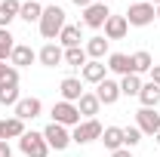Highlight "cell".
Segmentation results:
<instances>
[{"instance_id":"1","label":"cell","mask_w":160,"mask_h":157,"mask_svg":"<svg viewBox=\"0 0 160 157\" xmlns=\"http://www.w3.org/2000/svg\"><path fill=\"white\" fill-rule=\"evenodd\" d=\"M62 28H65V9L62 6H43V16H40V34L46 40L59 37Z\"/></svg>"},{"instance_id":"2","label":"cell","mask_w":160,"mask_h":157,"mask_svg":"<svg viewBox=\"0 0 160 157\" xmlns=\"http://www.w3.org/2000/svg\"><path fill=\"white\" fill-rule=\"evenodd\" d=\"M19 148L25 157H46L49 154V145H46V139H43V133H25V136L19 139Z\"/></svg>"},{"instance_id":"3","label":"cell","mask_w":160,"mask_h":157,"mask_svg":"<svg viewBox=\"0 0 160 157\" xmlns=\"http://www.w3.org/2000/svg\"><path fill=\"white\" fill-rule=\"evenodd\" d=\"M157 19L154 16V3H129V9H126V22L132 25V28H145V25H151V22Z\"/></svg>"},{"instance_id":"4","label":"cell","mask_w":160,"mask_h":157,"mask_svg":"<svg viewBox=\"0 0 160 157\" xmlns=\"http://www.w3.org/2000/svg\"><path fill=\"white\" fill-rule=\"evenodd\" d=\"M102 123L96 117L92 120H83V123H77L74 126V133H71V142H77V145H89V142H96V139H102Z\"/></svg>"},{"instance_id":"5","label":"cell","mask_w":160,"mask_h":157,"mask_svg":"<svg viewBox=\"0 0 160 157\" xmlns=\"http://www.w3.org/2000/svg\"><path fill=\"white\" fill-rule=\"evenodd\" d=\"M52 123H62V126H77L80 123V111L74 102H56L52 105Z\"/></svg>"},{"instance_id":"6","label":"cell","mask_w":160,"mask_h":157,"mask_svg":"<svg viewBox=\"0 0 160 157\" xmlns=\"http://www.w3.org/2000/svg\"><path fill=\"white\" fill-rule=\"evenodd\" d=\"M43 139H46V145L56 148V151H65V148L71 145V133H68L62 123H49V126L43 129Z\"/></svg>"},{"instance_id":"7","label":"cell","mask_w":160,"mask_h":157,"mask_svg":"<svg viewBox=\"0 0 160 157\" xmlns=\"http://www.w3.org/2000/svg\"><path fill=\"white\" fill-rule=\"evenodd\" d=\"M108 19H111L108 3H92V6L83 9V25H86V28H105Z\"/></svg>"},{"instance_id":"8","label":"cell","mask_w":160,"mask_h":157,"mask_svg":"<svg viewBox=\"0 0 160 157\" xmlns=\"http://www.w3.org/2000/svg\"><path fill=\"white\" fill-rule=\"evenodd\" d=\"M136 126H139L145 136H157L160 133V114L154 108H142L139 114H136Z\"/></svg>"},{"instance_id":"9","label":"cell","mask_w":160,"mask_h":157,"mask_svg":"<svg viewBox=\"0 0 160 157\" xmlns=\"http://www.w3.org/2000/svg\"><path fill=\"white\" fill-rule=\"evenodd\" d=\"M37 59H40L43 68H59L62 62H65V49H62L59 43H46V46L37 53Z\"/></svg>"},{"instance_id":"10","label":"cell","mask_w":160,"mask_h":157,"mask_svg":"<svg viewBox=\"0 0 160 157\" xmlns=\"http://www.w3.org/2000/svg\"><path fill=\"white\" fill-rule=\"evenodd\" d=\"M40 111H43V105H40V99H19L16 102V114L12 117H19V120H34L40 117Z\"/></svg>"},{"instance_id":"11","label":"cell","mask_w":160,"mask_h":157,"mask_svg":"<svg viewBox=\"0 0 160 157\" xmlns=\"http://www.w3.org/2000/svg\"><path fill=\"white\" fill-rule=\"evenodd\" d=\"M126 31H129L126 16H111L105 22V40H120V37H126Z\"/></svg>"},{"instance_id":"12","label":"cell","mask_w":160,"mask_h":157,"mask_svg":"<svg viewBox=\"0 0 160 157\" xmlns=\"http://www.w3.org/2000/svg\"><path fill=\"white\" fill-rule=\"evenodd\" d=\"M28 133L25 129V120H19V117H6V120H0V139L6 142V139H22Z\"/></svg>"},{"instance_id":"13","label":"cell","mask_w":160,"mask_h":157,"mask_svg":"<svg viewBox=\"0 0 160 157\" xmlns=\"http://www.w3.org/2000/svg\"><path fill=\"white\" fill-rule=\"evenodd\" d=\"M99 108H102V102H99V96L96 93H83V96L77 99V111H80V117H96L99 114Z\"/></svg>"},{"instance_id":"14","label":"cell","mask_w":160,"mask_h":157,"mask_svg":"<svg viewBox=\"0 0 160 157\" xmlns=\"http://www.w3.org/2000/svg\"><path fill=\"white\" fill-rule=\"evenodd\" d=\"M96 96H99L102 105H114V102L120 99V83H114V80L105 77V80L99 83V89H96Z\"/></svg>"},{"instance_id":"15","label":"cell","mask_w":160,"mask_h":157,"mask_svg":"<svg viewBox=\"0 0 160 157\" xmlns=\"http://www.w3.org/2000/svg\"><path fill=\"white\" fill-rule=\"evenodd\" d=\"M59 93H62V102H77L83 96V83L77 77H65L59 83Z\"/></svg>"},{"instance_id":"16","label":"cell","mask_w":160,"mask_h":157,"mask_svg":"<svg viewBox=\"0 0 160 157\" xmlns=\"http://www.w3.org/2000/svg\"><path fill=\"white\" fill-rule=\"evenodd\" d=\"M80 71H83V80H86V83H96V86H99L102 80H105V71H108V65L92 59V62H86Z\"/></svg>"},{"instance_id":"17","label":"cell","mask_w":160,"mask_h":157,"mask_svg":"<svg viewBox=\"0 0 160 157\" xmlns=\"http://www.w3.org/2000/svg\"><path fill=\"white\" fill-rule=\"evenodd\" d=\"M34 59H37V53H34L31 46H25V43H16V49H12V56H9L12 68H25V65H31Z\"/></svg>"},{"instance_id":"18","label":"cell","mask_w":160,"mask_h":157,"mask_svg":"<svg viewBox=\"0 0 160 157\" xmlns=\"http://www.w3.org/2000/svg\"><path fill=\"white\" fill-rule=\"evenodd\" d=\"M129 68H132V74H145V71H151V68H154L151 53H145V49L132 53V56H129Z\"/></svg>"},{"instance_id":"19","label":"cell","mask_w":160,"mask_h":157,"mask_svg":"<svg viewBox=\"0 0 160 157\" xmlns=\"http://www.w3.org/2000/svg\"><path fill=\"white\" fill-rule=\"evenodd\" d=\"M108 71H114V74H132V68H129V56L126 53H111L108 56Z\"/></svg>"},{"instance_id":"20","label":"cell","mask_w":160,"mask_h":157,"mask_svg":"<svg viewBox=\"0 0 160 157\" xmlns=\"http://www.w3.org/2000/svg\"><path fill=\"white\" fill-rule=\"evenodd\" d=\"M19 9H22L19 0H3L0 3V28H9V22L19 19Z\"/></svg>"},{"instance_id":"21","label":"cell","mask_w":160,"mask_h":157,"mask_svg":"<svg viewBox=\"0 0 160 157\" xmlns=\"http://www.w3.org/2000/svg\"><path fill=\"white\" fill-rule=\"evenodd\" d=\"M102 142H105V148H108V151H117V148H123V129H120V126H105Z\"/></svg>"},{"instance_id":"22","label":"cell","mask_w":160,"mask_h":157,"mask_svg":"<svg viewBox=\"0 0 160 157\" xmlns=\"http://www.w3.org/2000/svg\"><path fill=\"white\" fill-rule=\"evenodd\" d=\"M139 102H142V108H154V105L160 102V86L157 83H142Z\"/></svg>"},{"instance_id":"23","label":"cell","mask_w":160,"mask_h":157,"mask_svg":"<svg viewBox=\"0 0 160 157\" xmlns=\"http://www.w3.org/2000/svg\"><path fill=\"white\" fill-rule=\"evenodd\" d=\"M80 25H65L62 28V34H59V43L65 46V49H71V46H80Z\"/></svg>"},{"instance_id":"24","label":"cell","mask_w":160,"mask_h":157,"mask_svg":"<svg viewBox=\"0 0 160 157\" xmlns=\"http://www.w3.org/2000/svg\"><path fill=\"white\" fill-rule=\"evenodd\" d=\"M40 16H43V6H40L37 0H28V3H22L19 19H25L28 25H31V22H40Z\"/></svg>"},{"instance_id":"25","label":"cell","mask_w":160,"mask_h":157,"mask_svg":"<svg viewBox=\"0 0 160 157\" xmlns=\"http://www.w3.org/2000/svg\"><path fill=\"white\" fill-rule=\"evenodd\" d=\"M142 93V77L139 74H126L120 80V96H139Z\"/></svg>"},{"instance_id":"26","label":"cell","mask_w":160,"mask_h":157,"mask_svg":"<svg viewBox=\"0 0 160 157\" xmlns=\"http://www.w3.org/2000/svg\"><path fill=\"white\" fill-rule=\"evenodd\" d=\"M105 53H108V40H105V37H89V43H86V56L96 59V62H102Z\"/></svg>"},{"instance_id":"27","label":"cell","mask_w":160,"mask_h":157,"mask_svg":"<svg viewBox=\"0 0 160 157\" xmlns=\"http://www.w3.org/2000/svg\"><path fill=\"white\" fill-rule=\"evenodd\" d=\"M16 102H19V83H0V105H12L16 108Z\"/></svg>"},{"instance_id":"28","label":"cell","mask_w":160,"mask_h":157,"mask_svg":"<svg viewBox=\"0 0 160 157\" xmlns=\"http://www.w3.org/2000/svg\"><path fill=\"white\" fill-rule=\"evenodd\" d=\"M86 59H89V56H86V49H83V46H71V49H65V62H68L71 68H83Z\"/></svg>"},{"instance_id":"29","label":"cell","mask_w":160,"mask_h":157,"mask_svg":"<svg viewBox=\"0 0 160 157\" xmlns=\"http://www.w3.org/2000/svg\"><path fill=\"white\" fill-rule=\"evenodd\" d=\"M12 34H9V28H0V62H6L12 56V49H16V43H12Z\"/></svg>"},{"instance_id":"30","label":"cell","mask_w":160,"mask_h":157,"mask_svg":"<svg viewBox=\"0 0 160 157\" xmlns=\"http://www.w3.org/2000/svg\"><path fill=\"white\" fill-rule=\"evenodd\" d=\"M139 142H142V129L139 126H126V129H123V148H136Z\"/></svg>"},{"instance_id":"31","label":"cell","mask_w":160,"mask_h":157,"mask_svg":"<svg viewBox=\"0 0 160 157\" xmlns=\"http://www.w3.org/2000/svg\"><path fill=\"white\" fill-rule=\"evenodd\" d=\"M151 83H157V86H160V65L151 68Z\"/></svg>"},{"instance_id":"32","label":"cell","mask_w":160,"mask_h":157,"mask_svg":"<svg viewBox=\"0 0 160 157\" xmlns=\"http://www.w3.org/2000/svg\"><path fill=\"white\" fill-rule=\"evenodd\" d=\"M111 157H132L129 148H117V151H111Z\"/></svg>"},{"instance_id":"33","label":"cell","mask_w":160,"mask_h":157,"mask_svg":"<svg viewBox=\"0 0 160 157\" xmlns=\"http://www.w3.org/2000/svg\"><path fill=\"white\" fill-rule=\"evenodd\" d=\"M0 157H12V151H9V145L0 139Z\"/></svg>"},{"instance_id":"34","label":"cell","mask_w":160,"mask_h":157,"mask_svg":"<svg viewBox=\"0 0 160 157\" xmlns=\"http://www.w3.org/2000/svg\"><path fill=\"white\" fill-rule=\"evenodd\" d=\"M71 3H74V6H80V9H86V6H92L96 0H71Z\"/></svg>"},{"instance_id":"35","label":"cell","mask_w":160,"mask_h":157,"mask_svg":"<svg viewBox=\"0 0 160 157\" xmlns=\"http://www.w3.org/2000/svg\"><path fill=\"white\" fill-rule=\"evenodd\" d=\"M6 71H9V65H3V62H0V83H3V77H6Z\"/></svg>"},{"instance_id":"36","label":"cell","mask_w":160,"mask_h":157,"mask_svg":"<svg viewBox=\"0 0 160 157\" xmlns=\"http://www.w3.org/2000/svg\"><path fill=\"white\" fill-rule=\"evenodd\" d=\"M154 16H157V22H160V6H154Z\"/></svg>"},{"instance_id":"37","label":"cell","mask_w":160,"mask_h":157,"mask_svg":"<svg viewBox=\"0 0 160 157\" xmlns=\"http://www.w3.org/2000/svg\"><path fill=\"white\" fill-rule=\"evenodd\" d=\"M96 3H111V0H96Z\"/></svg>"},{"instance_id":"38","label":"cell","mask_w":160,"mask_h":157,"mask_svg":"<svg viewBox=\"0 0 160 157\" xmlns=\"http://www.w3.org/2000/svg\"><path fill=\"white\" fill-rule=\"evenodd\" d=\"M151 3H154V6H160V0H151Z\"/></svg>"},{"instance_id":"39","label":"cell","mask_w":160,"mask_h":157,"mask_svg":"<svg viewBox=\"0 0 160 157\" xmlns=\"http://www.w3.org/2000/svg\"><path fill=\"white\" fill-rule=\"evenodd\" d=\"M154 139H157V145H160V133H157V136H154Z\"/></svg>"},{"instance_id":"40","label":"cell","mask_w":160,"mask_h":157,"mask_svg":"<svg viewBox=\"0 0 160 157\" xmlns=\"http://www.w3.org/2000/svg\"><path fill=\"white\" fill-rule=\"evenodd\" d=\"M132 3H142V0H132Z\"/></svg>"},{"instance_id":"41","label":"cell","mask_w":160,"mask_h":157,"mask_svg":"<svg viewBox=\"0 0 160 157\" xmlns=\"http://www.w3.org/2000/svg\"><path fill=\"white\" fill-rule=\"evenodd\" d=\"M37 3H40V0H37Z\"/></svg>"}]
</instances>
